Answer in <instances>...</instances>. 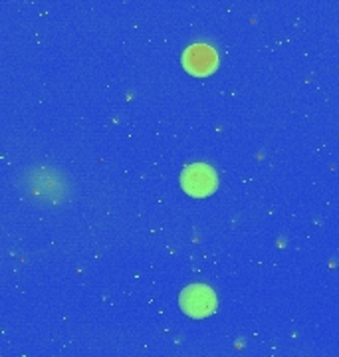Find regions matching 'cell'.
<instances>
[{
  "instance_id": "6da1fadb",
  "label": "cell",
  "mask_w": 339,
  "mask_h": 357,
  "mask_svg": "<svg viewBox=\"0 0 339 357\" xmlns=\"http://www.w3.org/2000/svg\"><path fill=\"white\" fill-rule=\"evenodd\" d=\"M179 304L190 318H206L216 310V294L204 284H190L179 296Z\"/></svg>"
},
{
  "instance_id": "7a4b0ae2",
  "label": "cell",
  "mask_w": 339,
  "mask_h": 357,
  "mask_svg": "<svg viewBox=\"0 0 339 357\" xmlns=\"http://www.w3.org/2000/svg\"><path fill=\"white\" fill-rule=\"evenodd\" d=\"M181 187L190 197H209L218 187V177L213 167L204 163H193L183 169L181 173Z\"/></svg>"
},
{
  "instance_id": "3957f363",
  "label": "cell",
  "mask_w": 339,
  "mask_h": 357,
  "mask_svg": "<svg viewBox=\"0 0 339 357\" xmlns=\"http://www.w3.org/2000/svg\"><path fill=\"white\" fill-rule=\"evenodd\" d=\"M216 66H218V56L206 44H193L183 54V68L187 70L190 76H211L216 70Z\"/></svg>"
}]
</instances>
